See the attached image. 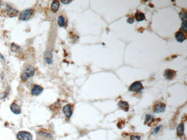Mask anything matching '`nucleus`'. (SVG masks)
<instances>
[{"label":"nucleus","instance_id":"a211bd4d","mask_svg":"<svg viewBox=\"0 0 187 140\" xmlns=\"http://www.w3.org/2000/svg\"><path fill=\"white\" fill-rule=\"evenodd\" d=\"M59 1H54L53 2V3L51 4V11L55 13L57 12L58 9H59Z\"/></svg>","mask_w":187,"mask_h":140},{"label":"nucleus","instance_id":"20e7f679","mask_svg":"<svg viewBox=\"0 0 187 140\" xmlns=\"http://www.w3.org/2000/svg\"><path fill=\"white\" fill-rule=\"evenodd\" d=\"M33 14V10L32 9H28L24 11L20 16V19L23 21H27L29 20Z\"/></svg>","mask_w":187,"mask_h":140},{"label":"nucleus","instance_id":"aec40b11","mask_svg":"<svg viewBox=\"0 0 187 140\" xmlns=\"http://www.w3.org/2000/svg\"><path fill=\"white\" fill-rule=\"evenodd\" d=\"M129 139L128 140H140L141 137L137 134H132L128 135Z\"/></svg>","mask_w":187,"mask_h":140},{"label":"nucleus","instance_id":"0eeeda50","mask_svg":"<svg viewBox=\"0 0 187 140\" xmlns=\"http://www.w3.org/2000/svg\"><path fill=\"white\" fill-rule=\"evenodd\" d=\"M164 75L166 79L172 80L176 76V71L170 69H167L165 71Z\"/></svg>","mask_w":187,"mask_h":140},{"label":"nucleus","instance_id":"7ed1b4c3","mask_svg":"<svg viewBox=\"0 0 187 140\" xmlns=\"http://www.w3.org/2000/svg\"><path fill=\"white\" fill-rule=\"evenodd\" d=\"M166 109V104L164 103L157 102H156L153 107V112L156 113H163Z\"/></svg>","mask_w":187,"mask_h":140},{"label":"nucleus","instance_id":"4be33fe9","mask_svg":"<svg viewBox=\"0 0 187 140\" xmlns=\"http://www.w3.org/2000/svg\"><path fill=\"white\" fill-rule=\"evenodd\" d=\"M186 24H187V21H183V22L182 23V25H181V29L185 32H187V25H186Z\"/></svg>","mask_w":187,"mask_h":140},{"label":"nucleus","instance_id":"9d476101","mask_svg":"<svg viewBox=\"0 0 187 140\" xmlns=\"http://www.w3.org/2000/svg\"><path fill=\"white\" fill-rule=\"evenodd\" d=\"M5 9H6L7 15L11 17H16L17 16V15L19 13L18 11L12 8L11 7H9V6H7Z\"/></svg>","mask_w":187,"mask_h":140},{"label":"nucleus","instance_id":"a878e982","mask_svg":"<svg viewBox=\"0 0 187 140\" xmlns=\"http://www.w3.org/2000/svg\"><path fill=\"white\" fill-rule=\"evenodd\" d=\"M0 58L2 59L3 60H4V56H3V55H1V53H0Z\"/></svg>","mask_w":187,"mask_h":140},{"label":"nucleus","instance_id":"1a4fd4ad","mask_svg":"<svg viewBox=\"0 0 187 140\" xmlns=\"http://www.w3.org/2000/svg\"><path fill=\"white\" fill-rule=\"evenodd\" d=\"M63 111L66 117L70 118L73 114V110H72L71 105L70 104H66L65 106H64L63 109Z\"/></svg>","mask_w":187,"mask_h":140},{"label":"nucleus","instance_id":"2eb2a0df","mask_svg":"<svg viewBox=\"0 0 187 140\" xmlns=\"http://www.w3.org/2000/svg\"><path fill=\"white\" fill-rule=\"evenodd\" d=\"M118 106L122 109L123 110H124V112H127L130 109V106H129V104L126 102V101H120L118 103Z\"/></svg>","mask_w":187,"mask_h":140},{"label":"nucleus","instance_id":"6ab92c4d","mask_svg":"<svg viewBox=\"0 0 187 140\" xmlns=\"http://www.w3.org/2000/svg\"><path fill=\"white\" fill-rule=\"evenodd\" d=\"M58 24L59 26L63 27L66 24L65 18L63 16H59L58 18Z\"/></svg>","mask_w":187,"mask_h":140},{"label":"nucleus","instance_id":"dca6fc26","mask_svg":"<svg viewBox=\"0 0 187 140\" xmlns=\"http://www.w3.org/2000/svg\"><path fill=\"white\" fill-rule=\"evenodd\" d=\"M177 134L179 137L184 135V125L182 122L178 125L177 127Z\"/></svg>","mask_w":187,"mask_h":140},{"label":"nucleus","instance_id":"f8f14e48","mask_svg":"<svg viewBox=\"0 0 187 140\" xmlns=\"http://www.w3.org/2000/svg\"><path fill=\"white\" fill-rule=\"evenodd\" d=\"M10 108L12 113H13L15 114H19L21 113V108L20 106H19V105L15 102L12 103Z\"/></svg>","mask_w":187,"mask_h":140},{"label":"nucleus","instance_id":"393cba45","mask_svg":"<svg viewBox=\"0 0 187 140\" xmlns=\"http://www.w3.org/2000/svg\"><path fill=\"white\" fill-rule=\"evenodd\" d=\"M71 2H72L71 0H70V1H69V0H68V1H65V0H61V3L62 4H69V3H71Z\"/></svg>","mask_w":187,"mask_h":140},{"label":"nucleus","instance_id":"412c9836","mask_svg":"<svg viewBox=\"0 0 187 140\" xmlns=\"http://www.w3.org/2000/svg\"><path fill=\"white\" fill-rule=\"evenodd\" d=\"M179 16H180V17L181 18V20L182 21H186V18H187V17H186V12L185 11H181L180 14H179Z\"/></svg>","mask_w":187,"mask_h":140},{"label":"nucleus","instance_id":"f257e3e1","mask_svg":"<svg viewBox=\"0 0 187 140\" xmlns=\"http://www.w3.org/2000/svg\"><path fill=\"white\" fill-rule=\"evenodd\" d=\"M35 68L32 65H28L25 68V72L21 75V79L23 81H26L28 80L30 77L33 76L35 74Z\"/></svg>","mask_w":187,"mask_h":140},{"label":"nucleus","instance_id":"9b49d317","mask_svg":"<svg viewBox=\"0 0 187 140\" xmlns=\"http://www.w3.org/2000/svg\"><path fill=\"white\" fill-rule=\"evenodd\" d=\"M45 60L46 62L49 64H51L53 63V53L51 51L47 50L45 53Z\"/></svg>","mask_w":187,"mask_h":140},{"label":"nucleus","instance_id":"6e6552de","mask_svg":"<svg viewBox=\"0 0 187 140\" xmlns=\"http://www.w3.org/2000/svg\"><path fill=\"white\" fill-rule=\"evenodd\" d=\"M43 90V88L42 87H41V86H39L38 85H35L33 86V88H32L31 93L34 96H37V95H40L42 92Z\"/></svg>","mask_w":187,"mask_h":140},{"label":"nucleus","instance_id":"4468645a","mask_svg":"<svg viewBox=\"0 0 187 140\" xmlns=\"http://www.w3.org/2000/svg\"><path fill=\"white\" fill-rule=\"evenodd\" d=\"M175 38H176V40L179 43H182L186 39V37L184 35V34L180 31L176 32V33L175 34Z\"/></svg>","mask_w":187,"mask_h":140},{"label":"nucleus","instance_id":"423d86ee","mask_svg":"<svg viewBox=\"0 0 187 140\" xmlns=\"http://www.w3.org/2000/svg\"><path fill=\"white\" fill-rule=\"evenodd\" d=\"M37 140H53L52 136L47 132L39 131L37 133Z\"/></svg>","mask_w":187,"mask_h":140},{"label":"nucleus","instance_id":"f3484780","mask_svg":"<svg viewBox=\"0 0 187 140\" xmlns=\"http://www.w3.org/2000/svg\"><path fill=\"white\" fill-rule=\"evenodd\" d=\"M135 19L137 21L140 22L142 21H143L145 19V16L144 15V13L139 12V11H137L135 14Z\"/></svg>","mask_w":187,"mask_h":140},{"label":"nucleus","instance_id":"ddd939ff","mask_svg":"<svg viewBox=\"0 0 187 140\" xmlns=\"http://www.w3.org/2000/svg\"><path fill=\"white\" fill-rule=\"evenodd\" d=\"M11 50L12 52L15 53H21L23 52L22 48L15 43L11 44Z\"/></svg>","mask_w":187,"mask_h":140},{"label":"nucleus","instance_id":"5701e85b","mask_svg":"<svg viewBox=\"0 0 187 140\" xmlns=\"http://www.w3.org/2000/svg\"><path fill=\"white\" fill-rule=\"evenodd\" d=\"M127 22L128 23H129V24H132L134 22V18L133 17L130 16V17H129L127 18Z\"/></svg>","mask_w":187,"mask_h":140},{"label":"nucleus","instance_id":"f03ea898","mask_svg":"<svg viewBox=\"0 0 187 140\" xmlns=\"http://www.w3.org/2000/svg\"><path fill=\"white\" fill-rule=\"evenodd\" d=\"M17 140H32V135L27 131H20L17 134Z\"/></svg>","mask_w":187,"mask_h":140},{"label":"nucleus","instance_id":"b1692460","mask_svg":"<svg viewBox=\"0 0 187 140\" xmlns=\"http://www.w3.org/2000/svg\"><path fill=\"white\" fill-rule=\"evenodd\" d=\"M162 127V126H157L156 129H155V130H154V134H157V133H158V130L161 129Z\"/></svg>","mask_w":187,"mask_h":140},{"label":"nucleus","instance_id":"39448f33","mask_svg":"<svg viewBox=\"0 0 187 140\" xmlns=\"http://www.w3.org/2000/svg\"><path fill=\"white\" fill-rule=\"evenodd\" d=\"M143 89V86L142 83L139 81L134 82L129 87L128 90L130 91L133 92H139Z\"/></svg>","mask_w":187,"mask_h":140}]
</instances>
